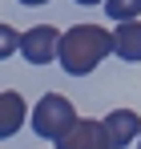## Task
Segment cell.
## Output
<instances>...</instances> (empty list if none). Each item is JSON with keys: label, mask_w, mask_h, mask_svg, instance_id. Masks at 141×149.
Returning a JSON list of instances; mask_svg holds the SVG:
<instances>
[{"label": "cell", "mask_w": 141, "mask_h": 149, "mask_svg": "<svg viewBox=\"0 0 141 149\" xmlns=\"http://www.w3.org/2000/svg\"><path fill=\"white\" fill-rule=\"evenodd\" d=\"M20 40H24V36H20L12 24H0V61L12 56V52H20Z\"/></svg>", "instance_id": "obj_9"}, {"label": "cell", "mask_w": 141, "mask_h": 149, "mask_svg": "<svg viewBox=\"0 0 141 149\" xmlns=\"http://www.w3.org/2000/svg\"><path fill=\"white\" fill-rule=\"evenodd\" d=\"M73 121H77V109L61 93H45V97L36 101V109H32V133L45 137V141H57Z\"/></svg>", "instance_id": "obj_2"}, {"label": "cell", "mask_w": 141, "mask_h": 149, "mask_svg": "<svg viewBox=\"0 0 141 149\" xmlns=\"http://www.w3.org/2000/svg\"><path fill=\"white\" fill-rule=\"evenodd\" d=\"M113 52H117L121 61H129V65L141 61V24L137 20H121L113 28Z\"/></svg>", "instance_id": "obj_6"}, {"label": "cell", "mask_w": 141, "mask_h": 149, "mask_svg": "<svg viewBox=\"0 0 141 149\" xmlns=\"http://www.w3.org/2000/svg\"><path fill=\"white\" fill-rule=\"evenodd\" d=\"M77 4H105V0H77Z\"/></svg>", "instance_id": "obj_11"}, {"label": "cell", "mask_w": 141, "mask_h": 149, "mask_svg": "<svg viewBox=\"0 0 141 149\" xmlns=\"http://www.w3.org/2000/svg\"><path fill=\"white\" fill-rule=\"evenodd\" d=\"M20 52H24V61H28V65H48V61H57V56H61V32H57L52 24L28 28V32H24V40H20Z\"/></svg>", "instance_id": "obj_4"}, {"label": "cell", "mask_w": 141, "mask_h": 149, "mask_svg": "<svg viewBox=\"0 0 141 149\" xmlns=\"http://www.w3.org/2000/svg\"><path fill=\"white\" fill-rule=\"evenodd\" d=\"M24 125V97L20 93H0V141L16 137V129Z\"/></svg>", "instance_id": "obj_7"}, {"label": "cell", "mask_w": 141, "mask_h": 149, "mask_svg": "<svg viewBox=\"0 0 141 149\" xmlns=\"http://www.w3.org/2000/svg\"><path fill=\"white\" fill-rule=\"evenodd\" d=\"M105 12H109V20H137L141 16V0H105Z\"/></svg>", "instance_id": "obj_8"}, {"label": "cell", "mask_w": 141, "mask_h": 149, "mask_svg": "<svg viewBox=\"0 0 141 149\" xmlns=\"http://www.w3.org/2000/svg\"><path fill=\"white\" fill-rule=\"evenodd\" d=\"M113 52V32L101 24H73L69 32H61V69L69 77H89Z\"/></svg>", "instance_id": "obj_1"}, {"label": "cell", "mask_w": 141, "mask_h": 149, "mask_svg": "<svg viewBox=\"0 0 141 149\" xmlns=\"http://www.w3.org/2000/svg\"><path fill=\"white\" fill-rule=\"evenodd\" d=\"M57 149H113L109 141V129L105 121H93V117H77V121L57 137Z\"/></svg>", "instance_id": "obj_3"}, {"label": "cell", "mask_w": 141, "mask_h": 149, "mask_svg": "<svg viewBox=\"0 0 141 149\" xmlns=\"http://www.w3.org/2000/svg\"><path fill=\"white\" fill-rule=\"evenodd\" d=\"M20 4H28V8H36V4H48V0H20Z\"/></svg>", "instance_id": "obj_10"}, {"label": "cell", "mask_w": 141, "mask_h": 149, "mask_svg": "<svg viewBox=\"0 0 141 149\" xmlns=\"http://www.w3.org/2000/svg\"><path fill=\"white\" fill-rule=\"evenodd\" d=\"M137 149H141V137H137Z\"/></svg>", "instance_id": "obj_12"}, {"label": "cell", "mask_w": 141, "mask_h": 149, "mask_svg": "<svg viewBox=\"0 0 141 149\" xmlns=\"http://www.w3.org/2000/svg\"><path fill=\"white\" fill-rule=\"evenodd\" d=\"M105 129H109L113 149H125L129 141H137V137H141V117L133 113V109H113V113L105 117Z\"/></svg>", "instance_id": "obj_5"}]
</instances>
